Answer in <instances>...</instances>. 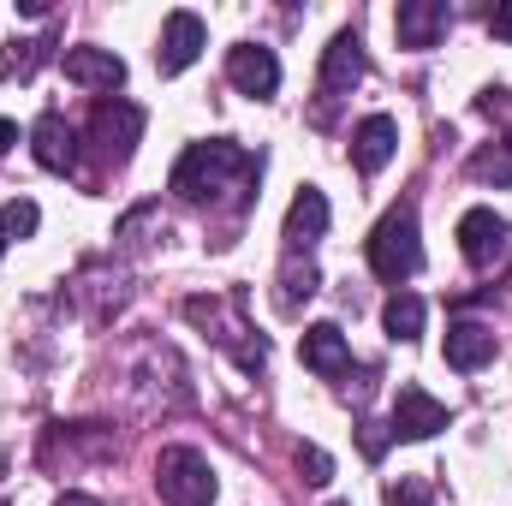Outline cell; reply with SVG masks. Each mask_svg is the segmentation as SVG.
Wrapping results in <instances>:
<instances>
[{
  "instance_id": "484cf974",
  "label": "cell",
  "mask_w": 512,
  "mask_h": 506,
  "mask_svg": "<svg viewBox=\"0 0 512 506\" xmlns=\"http://www.w3.org/2000/svg\"><path fill=\"white\" fill-rule=\"evenodd\" d=\"M12 143H18V126H12V120H0V155H6Z\"/></svg>"
},
{
  "instance_id": "9a60e30c",
  "label": "cell",
  "mask_w": 512,
  "mask_h": 506,
  "mask_svg": "<svg viewBox=\"0 0 512 506\" xmlns=\"http://www.w3.org/2000/svg\"><path fill=\"white\" fill-rule=\"evenodd\" d=\"M304 364H310L316 376H346V370H352L346 334H340L334 322H316V328H304Z\"/></svg>"
},
{
  "instance_id": "6da1fadb",
  "label": "cell",
  "mask_w": 512,
  "mask_h": 506,
  "mask_svg": "<svg viewBox=\"0 0 512 506\" xmlns=\"http://www.w3.org/2000/svg\"><path fill=\"white\" fill-rule=\"evenodd\" d=\"M256 179H262V161L245 155L239 143L215 137V143H191L173 167V191L185 203H233L245 209L256 197Z\"/></svg>"
},
{
  "instance_id": "83f0119b",
  "label": "cell",
  "mask_w": 512,
  "mask_h": 506,
  "mask_svg": "<svg viewBox=\"0 0 512 506\" xmlns=\"http://www.w3.org/2000/svg\"><path fill=\"white\" fill-rule=\"evenodd\" d=\"M0 251H6V233H0Z\"/></svg>"
},
{
  "instance_id": "9c48e42d",
  "label": "cell",
  "mask_w": 512,
  "mask_h": 506,
  "mask_svg": "<svg viewBox=\"0 0 512 506\" xmlns=\"http://www.w3.org/2000/svg\"><path fill=\"white\" fill-rule=\"evenodd\" d=\"M358 78H364V42L352 30H340L328 42V60H322V102H340Z\"/></svg>"
},
{
  "instance_id": "3957f363",
  "label": "cell",
  "mask_w": 512,
  "mask_h": 506,
  "mask_svg": "<svg viewBox=\"0 0 512 506\" xmlns=\"http://www.w3.org/2000/svg\"><path fill=\"white\" fill-rule=\"evenodd\" d=\"M155 489H161V501L167 506H209L215 501V471H209L203 453H191V447H167V453L155 459Z\"/></svg>"
},
{
  "instance_id": "603a6c76",
  "label": "cell",
  "mask_w": 512,
  "mask_h": 506,
  "mask_svg": "<svg viewBox=\"0 0 512 506\" xmlns=\"http://www.w3.org/2000/svg\"><path fill=\"white\" fill-rule=\"evenodd\" d=\"M298 471H304V483H328L334 477V459L322 447H298Z\"/></svg>"
},
{
  "instance_id": "f1b7e54d",
  "label": "cell",
  "mask_w": 512,
  "mask_h": 506,
  "mask_svg": "<svg viewBox=\"0 0 512 506\" xmlns=\"http://www.w3.org/2000/svg\"><path fill=\"white\" fill-rule=\"evenodd\" d=\"M334 506H346V501H334Z\"/></svg>"
},
{
  "instance_id": "4316f807",
  "label": "cell",
  "mask_w": 512,
  "mask_h": 506,
  "mask_svg": "<svg viewBox=\"0 0 512 506\" xmlns=\"http://www.w3.org/2000/svg\"><path fill=\"white\" fill-rule=\"evenodd\" d=\"M54 506H102V501H90V495H60Z\"/></svg>"
},
{
  "instance_id": "5b68a950",
  "label": "cell",
  "mask_w": 512,
  "mask_h": 506,
  "mask_svg": "<svg viewBox=\"0 0 512 506\" xmlns=\"http://www.w3.org/2000/svg\"><path fill=\"white\" fill-rule=\"evenodd\" d=\"M459 251L471 268H495L501 256H507V221L495 215V209H471L465 221H459Z\"/></svg>"
},
{
  "instance_id": "ffe728a7",
  "label": "cell",
  "mask_w": 512,
  "mask_h": 506,
  "mask_svg": "<svg viewBox=\"0 0 512 506\" xmlns=\"http://www.w3.org/2000/svg\"><path fill=\"white\" fill-rule=\"evenodd\" d=\"M310 292H316V268H310V262H304V268L286 262V268H280V310H298V298H310Z\"/></svg>"
},
{
  "instance_id": "d6986e66",
  "label": "cell",
  "mask_w": 512,
  "mask_h": 506,
  "mask_svg": "<svg viewBox=\"0 0 512 506\" xmlns=\"http://www.w3.org/2000/svg\"><path fill=\"white\" fill-rule=\"evenodd\" d=\"M36 221H42V209H36L30 197H12V203L0 209V233H6V239H30Z\"/></svg>"
},
{
  "instance_id": "2e32d148",
  "label": "cell",
  "mask_w": 512,
  "mask_h": 506,
  "mask_svg": "<svg viewBox=\"0 0 512 506\" xmlns=\"http://www.w3.org/2000/svg\"><path fill=\"white\" fill-rule=\"evenodd\" d=\"M495 358V328L483 322H453L447 328V364L453 370H483Z\"/></svg>"
},
{
  "instance_id": "8fae6325",
  "label": "cell",
  "mask_w": 512,
  "mask_h": 506,
  "mask_svg": "<svg viewBox=\"0 0 512 506\" xmlns=\"http://www.w3.org/2000/svg\"><path fill=\"white\" fill-rule=\"evenodd\" d=\"M30 149H36V161H42L48 173H72V167H78V131L66 126L60 114H42V120H36Z\"/></svg>"
},
{
  "instance_id": "277c9868",
  "label": "cell",
  "mask_w": 512,
  "mask_h": 506,
  "mask_svg": "<svg viewBox=\"0 0 512 506\" xmlns=\"http://www.w3.org/2000/svg\"><path fill=\"white\" fill-rule=\"evenodd\" d=\"M137 137H143V108H131V102H102L90 114V143L102 161H126Z\"/></svg>"
},
{
  "instance_id": "4fadbf2b",
  "label": "cell",
  "mask_w": 512,
  "mask_h": 506,
  "mask_svg": "<svg viewBox=\"0 0 512 506\" xmlns=\"http://www.w3.org/2000/svg\"><path fill=\"white\" fill-rule=\"evenodd\" d=\"M322 233H328V197L304 185V191L292 197V209H286V245H292V251H310Z\"/></svg>"
},
{
  "instance_id": "5bb4252c",
  "label": "cell",
  "mask_w": 512,
  "mask_h": 506,
  "mask_svg": "<svg viewBox=\"0 0 512 506\" xmlns=\"http://www.w3.org/2000/svg\"><path fill=\"white\" fill-rule=\"evenodd\" d=\"M393 149H399V126H393L387 114H370L364 126L352 131V161H358L364 173H382L387 161H393Z\"/></svg>"
},
{
  "instance_id": "44dd1931",
  "label": "cell",
  "mask_w": 512,
  "mask_h": 506,
  "mask_svg": "<svg viewBox=\"0 0 512 506\" xmlns=\"http://www.w3.org/2000/svg\"><path fill=\"white\" fill-rule=\"evenodd\" d=\"M42 48H48V42H12V48L0 54V78H30V72L42 66Z\"/></svg>"
},
{
  "instance_id": "e0dca14e",
  "label": "cell",
  "mask_w": 512,
  "mask_h": 506,
  "mask_svg": "<svg viewBox=\"0 0 512 506\" xmlns=\"http://www.w3.org/2000/svg\"><path fill=\"white\" fill-rule=\"evenodd\" d=\"M382 322H387V334H393V340H417V334H423V298L393 292V298H387V310H382Z\"/></svg>"
},
{
  "instance_id": "ba28073f",
  "label": "cell",
  "mask_w": 512,
  "mask_h": 506,
  "mask_svg": "<svg viewBox=\"0 0 512 506\" xmlns=\"http://www.w3.org/2000/svg\"><path fill=\"white\" fill-rule=\"evenodd\" d=\"M393 30H399V48H435L447 36V6L441 0H399Z\"/></svg>"
},
{
  "instance_id": "7c38bea8",
  "label": "cell",
  "mask_w": 512,
  "mask_h": 506,
  "mask_svg": "<svg viewBox=\"0 0 512 506\" xmlns=\"http://www.w3.org/2000/svg\"><path fill=\"white\" fill-rule=\"evenodd\" d=\"M227 78L245 90V96H274V84H280V60L268 54V48H233L227 54Z\"/></svg>"
},
{
  "instance_id": "30bf717a",
  "label": "cell",
  "mask_w": 512,
  "mask_h": 506,
  "mask_svg": "<svg viewBox=\"0 0 512 506\" xmlns=\"http://www.w3.org/2000/svg\"><path fill=\"white\" fill-rule=\"evenodd\" d=\"M66 78L84 90H120L126 84V60L114 48H66Z\"/></svg>"
},
{
  "instance_id": "7a4b0ae2",
  "label": "cell",
  "mask_w": 512,
  "mask_h": 506,
  "mask_svg": "<svg viewBox=\"0 0 512 506\" xmlns=\"http://www.w3.org/2000/svg\"><path fill=\"white\" fill-rule=\"evenodd\" d=\"M370 268L382 274L387 286H399V280H411V274L423 268L417 209H411V203H393L382 221H376V233H370Z\"/></svg>"
},
{
  "instance_id": "ac0fdd59",
  "label": "cell",
  "mask_w": 512,
  "mask_h": 506,
  "mask_svg": "<svg viewBox=\"0 0 512 506\" xmlns=\"http://www.w3.org/2000/svg\"><path fill=\"white\" fill-rule=\"evenodd\" d=\"M471 179L483 185H512V143H489L471 155Z\"/></svg>"
},
{
  "instance_id": "52a82bcc",
  "label": "cell",
  "mask_w": 512,
  "mask_h": 506,
  "mask_svg": "<svg viewBox=\"0 0 512 506\" xmlns=\"http://www.w3.org/2000/svg\"><path fill=\"white\" fill-rule=\"evenodd\" d=\"M441 429H447V405L429 399L423 387H399V399H393V435L429 441V435H441Z\"/></svg>"
},
{
  "instance_id": "cb8c5ba5",
  "label": "cell",
  "mask_w": 512,
  "mask_h": 506,
  "mask_svg": "<svg viewBox=\"0 0 512 506\" xmlns=\"http://www.w3.org/2000/svg\"><path fill=\"white\" fill-rule=\"evenodd\" d=\"M358 441H364V459H382L387 441H393V423H364V435H358Z\"/></svg>"
},
{
  "instance_id": "d4e9b609",
  "label": "cell",
  "mask_w": 512,
  "mask_h": 506,
  "mask_svg": "<svg viewBox=\"0 0 512 506\" xmlns=\"http://www.w3.org/2000/svg\"><path fill=\"white\" fill-rule=\"evenodd\" d=\"M489 30H495L501 42H512V0H507V6H495V12H489Z\"/></svg>"
},
{
  "instance_id": "8992f818",
  "label": "cell",
  "mask_w": 512,
  "mask_h": 506,
  "mask_svg": "<svg viewBox=\"0 0 512 506\" xmlns=\"http://www.w3.org/2000/svg\"><path fill=\"white\" fill-rule=\"evenodd\" d=\"M203 42H209L203 18H197V12H173V18L161 24V48H155V66H161V72H185V66L203 54Z\"/></svg>"
},
{
  "instance_id": "7402d4cb",
  "label": "cell",
  "mask_w": 512,
  "mask_h": 506,
  "mask_svg": "<svg viewBox=\"0 0 512 506\" xmlns=\"http://www.w3.org/2000/svg\"><path fill=\"white\" fill-rule=\"evenodd\" d=\"M387 506H435V501H429L423 477H399V483H387Z\"/></svg>"
}]
</instances>
